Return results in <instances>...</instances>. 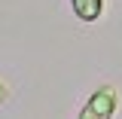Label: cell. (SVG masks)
<instances>
[{
  "mask_svg": "<svg viewBox=\"0 0 122 119\" xmlns=\"http://www.w3.org/2000/svg\"><path fill=\"white\" fill-rule=\"evenodd\" d=\"M116 107H119V92H116V86L104 83L86 98V104L79 107L76 119H113Z\"/></svg>",
  "mask_w": 122,
  "mask_h": 119,
  "instance_id": "6da1fadb",
  "label": "cell"
},
{
  "mask_svg": "<svg viewBox=\"0 0 122 119\" xmlns=\"http://www.w3.org/2000/svg\"><path fill=\"white\" fill-rule=\"evenodd\" d=\"M70 6L79 21H98L104 15V0H70Z\"/></svg>",
  "mask_w": 122,
  "mask_h": 119,
  "instance_id": "7a4b0ae2",
  "label": "cell"
},
{
  "mask_svg": "<svg viewBox=\"0 0 122 119\" xmlns=\"http://www.w3.org/2000/svg\"><path fill=\"white\" fill-rule=\"evenodd\" d=\"M6 95H9V89H6V83H3V79H0V104H3V101H6Z\"/></svg>",
  "mask_w": 122,
  "mask_h": 119,
  "instance_id": "3957f363",
  "label": "cell"
}]
</instances>
